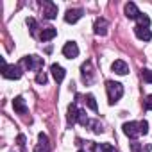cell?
I'll return each instance as SVG.
<instances>
[{
  "label": "cell",
  "mask_w": 152,
  "mask_h": 152,
  "mask_svg": "<svg viewBox=\"0 0 152 152\" xmlns=\"http://www.w3.org/2000/svg\"><path fill=\"white\" fill-rule=\"evenodd\" d=\"M106 91H107V99H109V104H115L122 99L124 95V86L120 83H115V81H107L106 83Z\"/></svg>",
  "instance_id": "1"
},
{
  "label": "cell",
  "mask_w": 152,
  "mask_h": 152,
  "mask_svg": "<svg viewBox=\"0 0 152 152\" xmlns=\"http://www.w3.org/2000/svg\"><path fill=\"white\" fill-rule=\"evenodd\" d=\"M43 57L39 56H25L22 59V66H25L27 70H34V72H39L43 68Z\"/></svg>",
  "instance_id": "2"
},
{
  "label": "cell",
  "mask_w": 152,
  "mask_h": 152,
  "mask_svg": "<svg viewBox=\"0 0 152 152\" xmlns=\"http://www.w3.org/2000/svg\"><path fill=\"white\" fill-rule=\"evenodd\" d=\"M2 75L6 79H20L22 66L20 64H6V66H2Z\"/></svg>",
  "instance_id": "3"
},
{
  "label": "cell",
  "mask_w": 152,
  "mask_h": 152,
  "mask_svg": "<svg viewBox=\"0 0 152 152\" xmlns=\"http://www.w3.org/2000/svg\"><path fill=\"white\" fill-rule=\"evenodd\" d=\"M122 129H124V134L129 136L131 140H136V138L141 134V131H140V124H138V122H125Z\"/></svg>",
  "instance_id": "4"
},
{
  "label": "cell",
  "mask_w": 152,
  "mask_h": 152,
  "mask_svg": "<svg viewBox=\"0 0 152 152\" xmlns=\"http://www.w3.org/2000/svg\"><path fill=\"white\" fill-rule=\"evenodd\" d=\"M63 56L68 57V59L77 57V56H79V47H77V43H73V41L64 43V47H63Z\"/></svg>",
  "instance_id": "5"
},
{
  "label": "cell",
  "mask_w": 152,
  "mask_h": 152,
  "mask_svg": "<svg viewBox=\"0 0 152 152\" xmlns=\"http://www.w3.org/2000/svg\"><path fill=\"white\" fill-rule=\"evenodd\" d=\"M43 15H45V18L54 20V18L57 16V6H56L54 2H50V0L43 2Z\"/></svg>",
  "instance_id": "6"
},
{
  "label": "cell",
  "mask_w": 152,
  "mask_h": 152,
  "mask_svg": "<svg viewBox=\"0 0 152 152\" xmlns=\"http://www.w3.org/2000/svg\"><path fill=\"white\" fill-rule=\"evenodd\" d=\"M107 27H109V23H107L106 18H97L95 25H93V31H95L97 36H106L107 34Z\"/></svg>",
  "instance_id": "7"
},
{
  "label": "cell",
  "mask_w": 152,
  "mask_h": 152,
  "mask_svg": "<svg viewBox=\"0 0 152 152\" xmlns=\"http://www.w3.org/2000/svg\"><path fill=\"white\" fill-rule=\"evenodd\" d=\"M38 145L34 147V152H50V145H48V136L39 132L38 134Z\"/></svg>",
  "instance_id": "8"
},
{
  "label": "cell",
  "mask_w": 152,
  "mask_h": 152,
  "mask_svg": "<svg viewBox=\"0 0 152 152\" xmlns=\"http://www.w3.org/2000/svg\"><path fill=\"white\" fill-rule=\"evenodd\" d=\"M83 18V9H68L64 15V22L66 23H75Z\"/></svg>",
  "instance_id": "9"
},
{
  "label": "cell",
  "mask_w": 152,
  "mask_h": 152,
  "mask_svg": "<svg viewBox=\"0 0 152 152\" xmlns=\"http://www.w3.org/2000/svg\"><path fill=\"white\" fill-rule=\"evenodd\" d=\"M111 70H113L115 73H118V75H127V73H129V64H127L125 61H122V59H116V61L111 64Z\"/></svg>",
  "instance_id": "10"
},
{
  "label": "cell",
  "mask_w": 152,
  "mask_h": 152,
  "mask_svg": "<svg viewBox=\"0 0 152 152\" xmlns=\"http://www.w3.org/2000/svg\"><path fill=\"white\" fill-rule=\"evenodd\" d=\"M50 72H52V77L56 79V83H63V79H64V75H66V72H64V68L63 66H59V64H52L50 66Z\"/></svg>",
  "instance_id": "11"
},
{
  "label": "cell",
  "mask_w": 152,
  "mask_h": 152,
  "mask_svg": "<svg viewBox=\"0 0 152 152\" xmlns=\"http://www.w3.org/2000/svg\"><path fill=\"white\" fill-rule=\"evenodd\" d=\"M134 34H136V38L138 39H141V41H150L152 39V32H150V29H145V27H134Z\"/></svg>",
  "instance_id": "12"
},
{
  "label": "cell",
  "mask_w": 152,
  "mask_h": 152,
  "mask_svg": "<svg viewBox=\"0 0 152 152\" xmlns=\"http://www.w3.org/2000/svg\"><path fill=\"white\" fill-rule=\"evenodd\" d=\"M124 13H125V16H127L129 20H136V18L140 16V11H138L136 4H132V2L125 4V7H124Z\"/></svg>",
  "instance_id": "13"
},
{
  "label": "cell",
  "mask_w": 152,
  "mask_h": 152,
  "mask_svg": "<svg viewBox=\"0 0 152 152\" xmlns=\"http://www.w3.org/2000/svg\"><path fill=\"white\" fill-rule=\"evenodd\" d=\"M57 36V29H54V27H45L41 32H39V39L41 41H50V39H54Z\"/></svg>",
  "instance_id": "14"
},
{
  "label": "cell",
  "mask_w": 152,
  "mask_h": 152,
  "mask_svg": "<svg viewBox=\"0 0 152 152\" xmlns=\"http://www.w3.org/2000/svg\"><path fill=\"white\" fill-rule=\"evenodd\" d=\"M79 109L75 104H70L68 106V124H75V122H79Z\"/></svg>",
  "instance_id": "15"
},
{
  "label": "cell",
  "mask_w": 152,
  "mask_h": 152,
  "mask_svg": "<svg viewBox=\"0 0 152 152\" xmlns=\"http://www.w3.org/2000/svg\"><path fill=\"white\" fill-rule=\"evenodd\" d=\"M81 70H83V81H84V83H88V84H90V83H93V75H91V73H93V72H91V63H84Z\"/></svg>",
  "instance_id": "16"
},
{
  "label": "cell",
  "mask_w": 152,
  "mask_h": 152,
  "mask_svg": "<svg viewBox=\"0 0 152 152\" xmlns=\"http://www.w3.org/2000/svg\"><path fill=\"white\" fill-rule=\"evenodd\" d=\"M13 107H15V111H16L18 115H25V113H27V106H25V100H23L22 97H16V99L13 100Z\"/></svg>",
  "instance_id": "17"
},
{
  "label": "cell",
  "mask_w": 152,
  "mask_h": 152,
  "mask_svg": "<svg viewBox=\"0 0 152 152\" xmlns=\"http://www.w3.org/2000/svg\"><path fill=\"white\" fill-rule=\"evenodd\" d=\"M136 22H138V27H145V29H148V25H150V18H148L147 15H141V13H140V16L136 18Z\"/></svg>",
  "instance_id": "18"
},
{
  "label": "cell",
  "mask_w": 152,
  "mask_h": 152,
  "mask_svg": "<svg viewBox=\"0 0 152 152\" xmlns=\"http://www.w3.org/2000/svg\"><path fill=\"white\" fill-rule=\"evenodd\" d=\"M27 27H29V31H31L32 36H34V34L38 32V29H39V27H38V22H36L34 18H27Z\"/></svg>",
  "instance_id": "19"
},
{
  "label": "cell",
  "mask_w": 152,
  "mask_h": 152,
  "mask_svg": "<svg viewBox=\"0 0 152 152\" xmlns=\"http://www.w3.org/2000/svg\"><path fill=\"white\" fill-rule=\"evenodd\" d=\"M86 104H88V107H90L91 111H97V109H99L97 100H95V97H93V95H86Z\"/></svg>",
  "instance_id": "20"
},
{
  "label": "cell",
  "mask_w": 152,
  "mask_h": 152,
  "mask_svg": "<svg viewBox=\"0 0 152 152\" xmlns=\"http://www.w3.org/2000/svg\"><path fill=\"white\" fill-rule=\"evenodd\" d=\"M47 81H48V77H47L45 72H38L36 73V83L38 84H47Z\"/></svg>",
  "instance_id": "21"
},
{
  "label": "cell",
  "mask_w": 152,
  "mask_h": 152,
  "mask_svg": "<svg viewBox=\"0 0 152 152\" xmlns=\"http://www.w3.org/2000/svg\"><path fill=\"white\" fill-rule=\"evenodd\" d=\"M90 127L93 129V132H97V134H100L104 129H102V125L99 124V120H90Z\"/></svg>",
  "instance_id": "22"
},
{
  "label": "cell",
  "mask_w": 152,
  "mask_h": 152,
  "mask_svg": "<svg viewBox=\"0 0 152 152\" xmlns=\"http://www.w3.org/2000/svg\"><path fill=\"white\" fill-rule=\"evenodd\" d=\"M141 77H143V81H145V83L152 84V70H148V68H147V70H143V72H141Z\"/></svg>",
  "instance_id": "23"
},
{
  "label": "cell",
  "mask_w": 152,
  "mask_h": 152,
  "mask_svg": "<svg viewBox=\"0 0 152 152\" xmlns=\"http://www.w3.org/2000/svg\"><path fill=\"white\" fill-rule=\"evenodd\" d=\"M79 124H81V125H84V127H86V125H90V118L86 116V113H84V111H81V113H79Z\"/></svg>",
  "instance_id": "24"
},
{
  "label": "cell",
  "mask_w": 152,
  "mask_h": 152,
  "mask_svg": "<svg viewBox=\"0 0 152 152\" xmlns=\"http://www.w3.org/2000/svg\"><path fill=\"white\" fill-rule=\"evenodd\" d=\"M16 141H18V147H20V150H25V136H23V134H18Z\"/></svg>",
  "instance_id": "25"
},
{
  "label": "cell",
  "mask_w": 152,
  "mask_h": 152,
  "mask_svg": "<svg viewBox=\"0 0 152 152\" xmlns=\"http://www.w3.org/2000/svg\"><path fill=\"white\" fill-rule=\"evenodd\" d=\"M140 131H141V134H147L148 132V124L143 120V122H140Z\"/></svg>",
  "instance_id": "26"
},
{
  "label": "cell",
  "mask_w": 152,
  "mask_h": 152,
  "mask_svg": "<svg viewBox=\"0 0 152 152\" xmlns=\"http://www.w3.org/2000/svg\"><path fill=\"white\" fill-rule=\"evenodd\" d=\"M145 109H148V111H152V95H148L147 99H145Z\"/></svg>",
  "instance_id": "27"
},
{
  "label": "cell",
  "mask_w": 152,
  "mask_h": 152,
  "mask_svg": "<svg viewBox=\"0 0 152 152\" xmlns=\"http://www.w3.org/2000/svg\"><path fill=\"white\" fill-rule=\"evenodd\" d=\"M131 150H132V152H141V145H140L138 141H132V143H131Z\"/></svg>",
  "instance_id": "28"
},
{
  "label": "cell",
  "mask_w": 152,
  "mask_h": 152,
  "mask_svg": "<svg viewBox=\"0 0 152 152\" xmlns=\"http://www.w3.org/2000/svg\"><path fill=\"white\" fill-rule=\"evenodd\" d=\"M93 152H104L102 150V143H93Z\"/></svg>",
  "instance_id": "29"
},
{
  "label": "cell",
  "mask_w": 152,
  "mask_h": 152,
  "mask_svg": "<svg viewBox=\"0 0 152 152\" xmlns=\"http://www.w3.org/2000/svg\"><path fill=\"white\" fill-rule=\"evenodd\" d=\"M113 152H118V150H113Z\"/></svg>",
  "instance_id": "30"
},
{
  "label": "cell",
  "mask_w": 152,
  "mask_h": 152,
  "mask_svg": "<svg viewBox=\"0 0 152 152\" xmlns=\"http://www.w3.org/2000/svg\"><path fill=\"white\" fill-rule=\"evenodd\" d=\"M79 152H84V150H79Z\"/></svg>",
  "instance_id": "31"
}]
</instances>
